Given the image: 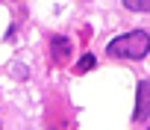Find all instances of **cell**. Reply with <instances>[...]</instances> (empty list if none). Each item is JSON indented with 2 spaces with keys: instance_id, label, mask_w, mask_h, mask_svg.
I'll use <instances>...</instances> for the list:
<instances>
[{
  "instance_id": "1",
  "label": "cell",
  "mask_w": 150,
  "mask_h": 130,
  "mask_svg": "<svg viewBox=\"0 0 150 130\" xmlns=\"http://www.w3.org/2000/svg\"><path fill=\"white\" fill-rule=\"evenodd\" d=\"M106 53L115 59H141L150 53V36L144 30H129L106 44Z\"/></svg>"
},
{
  "instance_id": "2",
  "label": "cell",
  "mask_w": 150,
  "mask_h": 130,
  "mask_svg": "<svg viewBox=\"0 0 150 130\" xmlns=\"http://www.w3.org/2000/svg\"><path fill=\"white\" fill-rule=\"evenodd\" d=\"M135 121H147L150 118V80H141L138 83V98H135V112H132Z\"/></svg>"
},
{
  "instance_id": "3",
  "label": "cell",
  "mask_w": 150,
  "mask_h": 130,
  "mask_svg": "<svg viewBox=\"0 0 150 130\" xmlns=\"http://www.w3.org/2000/svg\"><path fill=\"white\" fill-rule=\"evenodd\" d=\"M65 56H68V39L56 36V39H53V59L59 62V59H65Z\"/></svg>"
},
{
  "instance_id": "4",
  "label": "cell",
  "mask_w": 150,
  "mask_h": 130,
  "mask_svg": "<svg viewBox=\"0 0 150 130\" xmlns=\"http://www.w3.org/2000/svg\"><path fill=\"white\" fill-rule=\"evenodd\" d=\"M124 9H129V12H150V0H124Z\"/></svg>"
},
{
  "instance_id": "5",
  "label": "cell",
  "mask_w": 150,
  "mask_h": 130,
  "mask_svg": "<svg viewBox=\"0 0 150 130\" xmlns=\"http://www.w3.org/2000/svg\"><path fill=\"white\" fill-rule=\"evenodd\" d=\"M91 68H94V56H91V53H86V56L80 59V65H77V71L83 74V71H91Z\"/></svg>"
},
{
  "instance_id": "6",
  "label": "cell",
  "mask_w": 150,
  "mask_h": 130,
  "mask_svg": "<svg viewBox=\"0 0 150 130\" xmlns=\"http://www.w3.org/2000/svg\"><path fill=\"white\" fill-rule=\"evenodd\" d=\"M147 130H150V127H147Z\"/></svg>"
}]
</instances>
